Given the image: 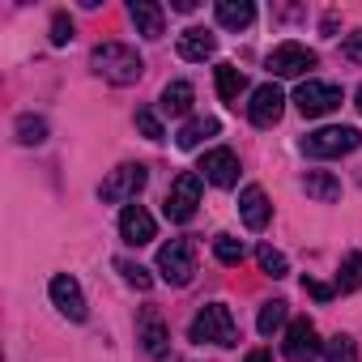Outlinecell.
<instances>
[{
  "label": "cell",
  "mask_w": 362,
  "mask_h": 362,
  "mask_svg": "<svg viewBox=\"0 0 362 362\" xmlns=\"http://www.w3.org/2000/svg\"><path fill=\"white\" fill-rule=\"evenodd\" d=\"M90 64H94V73H98L103 81H111V86H132V81H141V73H145V60H141L136 47H128V43H98V47L90 52Z\"/></svg>",
  "instance_id": "obj_1"
},
{
  "label": "cell",
  "mask_w": 362,
  "mask_h": 362,
  "mask_svg": "<svg viewBox=\"0 0 362 362\" xmlns=\"http://www.w3.org/2000/svg\"><path fill=\"white\" fill-rule=\"evenodd\" d=\"M188 337L197 341V345H239V328H235V315H230V307L226 303H209V307H201L197 311V320H192V328H188Z\"/></svg>",
  "instance_id": "obj_2"
},
{
  "label": "cell",
  "mask_w": 362,
  "mask_h": 362,
  "mask_svg": "<svg viewBox=\"0 0 362 362\" xmlns=\"http://www.w3.org/2000/svg\"><path fill=\"white\" fill-rule=\"evenodd\" d=\"M362 145V132L349 128V124H328L320 132H307L303 136V153L307 158H345Z\"/></svg>",
  "instance_id": "obj_3"
},
{
  "label": "cell",
  "mask_w": 362,
  "mask_h": 362,
  "mask_svg": "<svg viewBox=\"0 0 362 362\" xmlns=\"http://www.w3.org/2000/svg\"><path fill=\"white\" fill-rule=\"evenodd\" d=\"M158 273L166 286H188L197 273V243L192 239H170L158 247Z\"/></svg>",
  "instance_id": "obj_4"
},
{
  "label": "cell",
  "mask_w": 362,
  "mask_h": 362,
  "mask_svg": "<svg viewBox=\"0 0 362 362\" xmlns=\"http://www.w3.org/2000/svg\"><path fill=\"white\" fill-rule=\"evenodd\" d=\"M197 205H201V175H197V170H184V175L170 184L162 214H166L170 222H192V218H197Z\"/></svg>",
  "instance_id": "obj_5"
},
{
  "label": "cell",
  "mask_w": 362,
  "mask_h": 362,
  "mask_svg": "<svg viewBox=\"0 0 362 362\" xmlns=\"http://www.w3.org/2000/svg\"><path fill=\"white\" fill-rule=\"evenodd\" d=\"M149 184V170L141 166V162H124V166H115L107 179H103V188H98V197L107 201V205H119V201H136V192Z\"/></svg>",
  "instance_id": "obj_6"
},
{
  "label": "cell",
  "mask_w": 362,
  "mask_h": 362,
  "mask_svg": "<svg viewBox=\"0 0 362 362\" xmlns=\"http://www.w3.org/2000/svg\"><path fill=\"white\" fill-rule=\"evenodd\" d=\"M294 107L307 119H320V115H328V111L341 107V86H332V81H303L294 90Z\"/></svg>",
  "instance_id": "obj_7"
},
{
  "label": "cell",
  "mask_w": 362,
  "mask_h": 362,
  "mask_svg": "<svg viewBox=\"0 0 362 362\" xmlns=\"http://www.w3.org/2000/svg\"><path fill=\"white\" fill-rule=\"evenodd\" d=\"M315 64H320L315 52L303 47V43H277V47L269 52V73H273V77H303V73H311Z\"/></svg>",
  "instance_id": "obj_8"
},
{
  "label": "cell",
  "mask_w": 362,
  "mask_h": 362,
  "mask_svg": "<svg viewBox=\"0 0 362 362\" xmlns=\"http://www.w3.org/2000/svg\"><path fill=\"white\" fill-rule=\"evenodd\" d=\"M281 111H286V94H281V86L264 81V86H256V90H252L247 119H252L256 128H273V124L281 119Z\"/></svg>",
  "instance_id": "obj_9"
},
{
  "label": "cell",
  "mask_w": 362,
  "mask_h": 362,
  "mask_svg": "<svg viewBox=\"0 0 362 362\" xmlns=\"http://www.w3.org/2000/svg\"><path fill=\"white\" fill-rule=\"evenodd\" d=\"M201 175L209 179L214 188H235L239 184V158H235V149H209L201 158Z\"/></svg>",
  "instance_id": "obj_10"
},
{
  "label": "cell",
  "mask_w": 362,
  "mask_h": 362,
  "mask_svg": "<svg viewBox=\"0 0 362 362\" xmlns=\"http://www.w3.org/2000/svg\"><path fill=\"white\" fill-rule=\"evenodd\" d=\"M281 349H286V358H290V362H311L324 345H320V337H315V324H311V320H294V324L286 328V345H281Z\"/></svg>",
  "instance_id": "obj_11"
},
{
  "label": "cell",
  "mask_w": 362,
  "mask_h": 362,
  "mask_svg": "<svg viewBox=\"0 0 362 362\" xmlns=\"http://www.w3.org/2000/svg\"><path fill=\"white\" fill-rule=\"evenodd\" d=\"M47 294H52V303L69 315V320H86V294H81V286H77V277H69V273H60V277H52V286H47Z\"/></svg>",
  "instance_id": "obj_12"
},
{
  "label": "cell",
  "mask_w": 362,
  "mask_h": 362,
  "mask_svg": "<svg viewBox=\"0 0 362 362\" xmlns=\"http://www.w3.org/2000/svg\"><path fill=\"white\" fill-rule=\"evenodd\" d=\"M119 235H124V243H132V247H145V243H153V235H158V222L141 209V205H124V214H119Z\"/></svg>",
  "instance_id": "obj_13"
},
{
  "label": "cell",
  "mask_w": 362,
  "mask_h": 362,
  "mask_svg": "<svg viewBox=\"0 0 362 362\" xmlns=\"http://www.w3.org/2000/svg\"><path fill=\"white\" fill-rule=\"evenodd\" d=\"M239 218L247 222V230H264V226H269V218H273V205H269L264 188L247 184V188L239 192Z\"/></svg>",
  "instance_id": "obj_14"
},
{
  "label": "cell",
  "mask_w": 362,
  "mask_h": 362,
  "mask_svg": "<svg viewBox=\"0 0 362 362\" xmlns=\"http://www.w3.org/2000/svg\"><path fill=\"white\" fill-rule=\"evenodd\" d=\"M214 52H218V39H214V30H205V26H188L184 35H179V60L205 64Z\"/></svg>",
  "instance_id": "obj_15"
},
{
  "label": "cell",
  "mask_w": 362,
  "mask_h": 362,
  "mask_svg": "<svg viewBox=\"0 0 362 362\" xmlns=\"http://www.w3.org/2000/svg\"><path fill=\"white\" fill-rule=\"evenodd\" d=\"M132 22H136V30L145 35V39H162V30H166V13H162V5H153V0H132Z\"/></svg>",
  "instance_id": "obj_16"
},
{
  "label": "cell",
  "mask_w": 362,
  "mask_h": 362,
  "mask_svg": "<svg viewBox=\"0 0 362 362\" xmlns=\"http://www.w3.org/2000/svg\"><path fill=\"white\" fill-rule=\"evenodd\" d=\"M218 26H226V30H247L252 22H256V5L252 0H218Z\"/></svg>",
  "instance_id": "obj_17"
},
{
  "label": "cell",
  "mask_w": 362,
  "mask_h": 362,
  "mask_svg": "<svg viewBox=\"0 0 362 362\" xmlns=\"http://www.w3.org/2000/svg\"><path fill=\"white\" fill-rule=\"evenodd\" d=\"M166 341H170V332H166L162 315L158 311H141V345H145V354L149 358H162L166 354Z\"/></svg>",
  "instance_id": "obj_18"
},
{
  "label": "cell",
  "mask_w": 362,
  "mask_h": 362,
  "mask_svg": "<svg viewBox=\"0 0 362 362\" xmlns=\"http://www.w3.org/2000/svg\"><path fill=\"white\" fill-rule=\"evenodd\" d=\"M303 188H307V197H315L320 205H332V201L341 197V179H337L332 170H307V175H303Z\"/></svg>",
  "instance_id": "obj_19"
},
{
  "label": "cell",
  "mask_w": 362,
  "mask_h": 362,
  "mask_svg": "<svg viewBox=\"0 0 362 362\" xmlns=\"http://www.w3.org/2000/svg\"><path fill=\"white\" fill-rule=\"evenodd\" d=\"M218 132H222V124L214 115H197V119H188L184 128L175 132V141H179V149H197L205 136H218Z\"/></svg>",
  "instance_id": "obj_20"
},
{
  "label": "cell",
  "mask_w": 362,
  "mask_h": 362,
  "mask_svg": "<svg viewBox=\"0 0 362 362\" xmlns=\"http://www.w3.org/2000/svg\"><path fill=\"white\" fill-rule=\"evenodd\" d=\"M214 81H218V94H222V103H235V107H239V94L247 90V77H243V69H235V64H218V69H214Z\"/></svg>",
  "instance_id": "obj_21"
},
{
  "label": "cell",
  "mask_w": 362,
  "mask_h": 362,
  "mask_svg": "<svg viewBox=\"0 0 362 362\" xmlns=\"http://www.w3.org/2000/svg\"><path fill=\"white\" fill-rule=\"evenodd\" d=\"M192 98H197L192 81H170V86L162 90V111H166V115H188V111H192Z\"/></svg>",
  "instance_id": "obj_22"
},
{
  "label": "cell",
  "mask_w": 362,
  "mask_h": 362,
  "mask_svg": "<svg viewBox=\"0 0 362 362\" xmlns=\"http://www.w3.org/2000/svg\"><path fill=\"white\" fill-rule=\"evenodd\" d=\"M286 315H290V303H281V298L264 303V307H260V315H256V328H260V337H273V332L286 324Z\"/></svg>",
  "instance_id": "obj_23"
},
{
  "label": "cell",
  "mask_w": 362,
  "mask_h": 362,
  "mask_svg": "<svg viewBox=\"0 0 362 362\" xmlns=\"http://www.w3.org/2000/svg\"><path fill=\"white\" fill-rule=\"evenodd\" d=\"M358 286H362V252H349V256L341 260L337 290H341V294H349V290H358Z\"/></svg>",
  "instance_id": "obj_24"
},
{
  "label": "cell",
  "mask_w": 362,
  "mask_h": 362,
  "mask_svg": "<svg viewBox=\"0 0 362 362\" xmlns=\"http://www.w3.org/2000/svg\"><path fill=\"white\" fill-rule=\"evenodd\" d=\"M18 141L22 145H43L47 141V119L43 115H18Z\"/></svg>",
  "instance_id": "obj_25"
},
{
  "label": "cell",
  "mask_w": 362,
  "mask_h": 362,
  "mask_svg": "<svg viewBox=\"0 0 362 362\" xmlns=\"http://www.w3.org/2000/svg\"><path fill=\"white\" fill-rule=\"evenodd\" d=\"M214 256H218L222 264H239V260L247 256V247H243V239H235V235H218V239H214Z\"/></svg>",
  "instance_id": "obj_26"
},
{
  "label": "cell",
  "mask_w": 362,
  "mask_h": 362,
  "mask_svg": "<svg viewBox=\"0 0 362 362\" xmlns=\"http://www.w3.org/2000/svg\"><path fill=\"white\" fill-rule=\"evenodd\" d=\"M256 260H260V269H264L269 277H286V273H290L286 256H281L277 247H269V243H264V247H256Z\"/></svg>",
  "instance_id": "obj_27"
},
{
  "label": "cell",
  "mask_w": 362,
  "mask_h": 362,
  "mask_svg": "<svg viewBox=\"0 0 362 362\" xmlns=\"http://www.w3.org/2000/svg\"><path fill=\"white\" fill-rule=\"evenodd\" d=\"M324 362H354V341L345 332H337L328 345H324Z\"/></svg>",
  "instance_id": "obj_28"
},
{
  "label": "cell",
  "mask_w": 362,
  "mask_h": 362,
  "mask_svg": "<svg viewBox=\"0 0 362 362\" xmlns=\"http://www.w3.org/2000/svg\"><path fill=\"white\" fill-rule=\"evenodd\" d=\"M115 269H119V273H124V281H128V286H136V290H149V286H153L149 269H141V264H132V260H115Z\"/></svg>",
  "instance_id": "obj_29"
},
{
  "label": "cell",
  "mask_w": 362,
  "mask_h": 362,
  "mask_svg": "<svg viewBox=\"0 0 362 362\" xmlns=\"http://www.w3.org/2000/svg\"><path fill=\"white\" fill-rule=\"evenodd\" d=\"M136 128H141L149 141H162V136H166V132H162V119H158L149 107H141V111H136Z\"/></svg>",
  "instance_id": "obj_30"
},
{
  "label": "cell",
  "mask_w": 362,
  "mask_h": 362,
  "mask_svg": "<svg viewBox=\"0 0 362 362\" xmlns=\"http://www.w3.org/2000/svg\"><path fill=\"white\" fill-rule=\"evenodd\" d=\"M69 39H73V18H69V13H56V18H52V43L64 47Z\"/></svg>",
  "instance_id": "obj_31"
},
{
  "label": "cell",
  "mask_w": 362,
  "mask_h": 362,
  "mask_svg": "<svg viewBox=\"0 0 362 362\" xmlns=\"http://www.w3.org/2000/svg\"><path fill=\"white\" fill-rule=\"evenodd\" d=\"M341 52L354 60V64H362V26L354 30V35H345V43H341Z\"/></svg>",
  "instance_id": "obj_32"
},
{
  "label": "cell",
  "mask_w": 362,
  "mask_h": 362,
  "mask_svg": "<svg viewBox=\"0 0 362 362\" xmlns=\"http://www.w3.org/2000/svg\"><path fill=\"white\" fill-rule=\"evenodd\" d=\"M303 290H307L311 298H320V303H328V298L337 294V286H324V281H311V277H303Z\"/></svg>",
  "instance_id": "obj_33"
},
{
  "label": "cell",
  "mask_w": 362,
  "mask_h": 362,
  "mask_svg": "<svg viewBox=\"0 0 362 362\" xmlns=\"http://www.w3.org/2000/svg\"><path fill=\"white\" fill-rule=\"evenodd\" d=\"M247 362H269V349H252V354H247Z\"/></svg>",
  "instance_id": "obj_34"
},
{
  "label": "cell",
  "mask_w": 362,
  "mask_h": 362,
  "mask_svg": "<svg viewBox=\"0 0 362 362\" xmlns=\"http://www.w3.org/2000/svg\"><path fill=\"white\" fill-rule=\"evenodd\" d=\"M354 107H358V111H362V86H358V94H354Z\"/></svg>",
  "instance_id": "obj_35"
}]
</instances>
